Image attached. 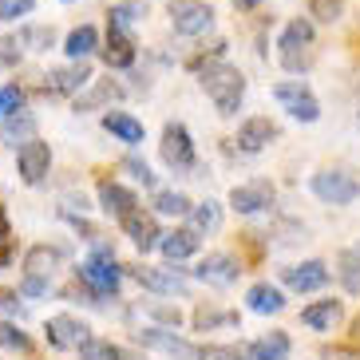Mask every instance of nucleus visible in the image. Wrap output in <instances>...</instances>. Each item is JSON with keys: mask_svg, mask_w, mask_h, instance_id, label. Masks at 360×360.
<instances>
[{"mask_svg": "<svg viewBox=\"0 0 360 360\" xmlns=\"http://www.w3.org/2000/svg\"><path fill=\"white\" fill-rule=\"evenodd\" d=\"M198 84L202 91L214 99L218 107V115H238V107H242V96H245V75L238 72L233 64H222V60H214V64L198 68Z\"/></svg>", "mask_w": 360, "mask_h": 360, "instance_id": "obj_1", "label": "nucleus"}, {"mask_svg": "<svg viewBox=\"0 0 360 360\" xmlns=\"http://www.w3.org/2000/svg\"><path fill=\"white\" fill-rule=\"evenodd\" d=\"M75 274H79V281L87 285V293L96 297L99 305H103V297H115L119 281H123V265H119L115 254H111V250H107V245L96 238V254L87 257V262L79 265Z\"/></svg>", "mask_w": 360, "mask_h": 360, "instance_id": "obj_2", "label": "nucleus"}, {"mask_svg": "<svg viewBox=\"0 0 360 360\" xmlns=\"http://www.w3.org/2000/svg\"><path fill=\"white\" fill-rule=\"evenodd\" d=\"M277 56L285 72H309L313 68V20H289L285 32L277 36Z\"/></svg>", "mask_w": 360, "mask_h": 360, "instance_id": "obj_3", "label": "nucleus"}, {"mask_svg": "<svg viewBox=\"0 0 360 360\" xmlns=\"http://www.w3.org/2000/svg\"><path fill=\"white\" fill-rule=\"evenodd\" d=\"M313 194H317L321 202H328V206H349V202L360 198V174H352V170H317L313 174Z\"/></svg>", "mask_w": 360, "mask_h": 360, "instance_id": "obj_4", "label": "nucleus"}, {"mask_svg": "<svg viewBox=\"0 0 360 360\" xmlns=\"http://www.w3.org/2000/svg\"><path fill=\"white\" fill-rule=\"evenodd\" d=\"M167 16H170V28L179 36H191V40L214 28V8L202 4V0H170Z\"/></svg>", "mask_w": 360, "mask_h": 360, "instance_id": "obj_5", "label": "nucleus"}, {"mask_svg": "<svg viewBox=\"0 0 360 360\" xmlns=\"http://www.w3.org/2000/svg\"><path fill=\"white\" fill-rule=\"evenodd\" d=\"M274 99L281 107H285L293 119H301V123H317L321 119V103H317V96L309 91L301 79H289V84H277L274 87Z\"/></svg>", "mask_w": 360, "mask_h": 360, "instance_id": "obj_6", "label": "nucleus"}, {"mask_svg": "<svg viewBox=\"0 0 360 360\" xmlns=\"http://www.w3.org/2000/svg\"><path fill=\"white\" fill-rule=\"evenodd\" d=\"M127 274L135 277L143 289L162 297H186L191 293V281L179 274V269H155V265H127Z\"/></svg>", "mask_w": 360, "mask_h": 360, "instance_id": "obj_7", "label": "nucleus"}, {"mask_svg": "<svg viewBox=\"0 0 360 360\" xmlns=\"http://www.w3.org/2000/svg\"><path fill=\"white\" fill-rule=\"evenodd\" d=\"M159 150H162V162H167L170 170H194V139L182 123H167V127H162Z\"/></svg>", "mask_w": 360, "mask_h": 360, "instance_id": "obj_8", "label": "nucleus"}, {"mask_svg": "<svg viewBox=\"0 0 360 360\" xmlns=\"http://www.w3.org/2000/svg\"><path fill=\"white\" fill-rule=\"evenodd\" d=\"M135 340L143 345V349H155V352H162V356H170V360H198V349H194L191 340L174 337V328H139Z\"/></svg>", "mask_w": 360, "mask_h": 360, "instance_id": "obj_9", "label": "nucleus"}, {"mask_svg": "<svg viewBox=\"0 0 360 360\" xmlns=\"http://www.w3.org/2000/svg\"><path fill=\"white\" fill-rule=\"evenodd\" d=\"M16 167H20V179L28 182V186H40V182L48 179V170H52V147L40 143V139L20 143V150H16Z\"/></svg>", "mask_w": 360, "mask_h": 360, "instance_id": "obj_10", "label": "nucleus"}, {"mask_svg": "<svg viewBox=\"0 0 360 360\" xmlns=\"http://www.w3.org/2000/svg\"><path fill=\"white\" fill-rule=\"evenodd\" d=\"M274 198H277V191H274V182H269V179L242 182V186H233V191H230V206L238 214H262V210L274 206Z\"/></svg>", "mask_w": 360, "mask_h": 360, "instance_id": "obj_11", "label": "nucleus"}, {"mask_svg": "<svg viewBox=\"0 0 360 360\" xmlns=\"http://www.w3.org/2000/svg\"><path fill=\"white\" fill-rule=\"evenodd\" d=\"M194 277L206 281V285H214V289H226L242 277V262L230 257V254H206L198 262V269H194Z\"/></svg>", "mask_w": 360, "mask_h": 360, "instance_id": "obj_12", "label": "nucleus"}, {"mask_svg": "<svg viewBox=\"0 0 360 360\" xmlns=\"http://www.w3.org/2000/svg\"><path fill=\"white\" fill-rule=\"evenodd\" d=\"M281 281H285L293 293H317V289L328 285V265L325 262H301V265H289L281 269Z\"/></svg>", "mask_w": 360, "mask_h": 360, "instance_id": "obj_13", "label": "nucleus"}, {"mask_svg": "<svg viewBox=\"0 0 360 360\" xmlns=\"http://www.w3.org/2000/svg\"><path fill=\"white\" fill-rule=\"evenodd\" d=\"M87 84H91V68H87L84 60H72V64L60 68V72H48L44 91H48V96H79Z\"/></svg>", "mask_w": 360, "mask_h": 360, "instance_id": "obj_14", "label": "nucleus"}, {"mask_svg": "<svg viewBox=\"0 0 360 360\" xmlns=\"http://www.w3.org/2000/svg\"><path fill=\"white\" fill-rule=\"evenodd\" d=\"M44 333H48V345H52V349H79V345L91 337V328H87L79 317H68V313L52 317L48 325H44Z\"/></svg>", "mask_w": 360, "mask_h": 360, "instance_id": "obj_15", "label": "nucleus"}, {"mask_svg": "<svg viewBox=\"0 0 360 360\" xmlns=\"http://www.w3.org/2000/svg\"><path fill=\"white\" fill-rule=\"evenodd\" d=\"M119 226H123V233H127L131 242L147 254V250H155L159 245V238H162V230H159V222H155V214H147V210H131V214H123L119 218Z\"/></svg>", "mask_w": 360, "mask_h": 360, "instance_id": "obj_16", "label": "nucleus"}, {"mask_svg": "<svg viewBox=\"0 0 360 360\" xmlns=\"http://www.w3.org/2000/svg\"><path fill=\"white\" fill-rule=\"evenodd\" d=\"M277 135H281L277 123H269L265 115H254V119H245L242 127H238V147H242L245 155H257V150H265Z\"/></svg>", "mask_w": 360, "mask_h": 360, "instance_id": "obj_17", "label": "nucleus"}, {"mask_svg": "<svg viewBox=\"0 0 360 360\" xmlns=\"http://www.w3.org/2000/svg\"><path fill=\"white\" fill-rule=\"evenodd\" d=\"M28 139H36V115L32 111L16 107V111H8V115L0 119V143H4V147H16V143H28Z\"/></svg>", "mask_w": 360, "mask_h": 360, "instance_id": "obj_18", "label": "nucleus"}, {"mask_svg": "<svg viewBox=\"0 0 360 360\" xmlns=\"http://www.w3.org/2000/svg\"><path fill=\"white\" fill-rule=\"evenodd\" d=\"M245 360H289V337L285 333H265V337L238 345Z\"/></svg>", "mask_w": 360, "mask_h": 360, "instance_id": "obj_19", "label": "nucleus"}, {"mask_svg": "<svg viewBox=\"0 0 360 360\" xmlns=\"http://www.w3.org/2000/svg\"><path fill=\"white\" fill-rule=\"evenodd\" d=\"M103 64L107 68H131L135 64V40H131V32H119V28H111L107 32V44H103Z\"/></svg>", "mask_w": 360, "mask_h": 360, "instance_id": "obj_20", "label": "nucleus"}, {"mask_svg": "<svg viewBox=\"0 0 360 360\" xmlns=\"http://www.w3.org/2000/svg\"><path fill=\"white\" fill-rule=\"evenodd\" d=\"M340 321H345V305H340V301H313V305L301 309V325L321 328V333L337 328Z\"/></svg>", "mask_w": 360, "mask_h": 360, "instance_id": "obj_21", "label": "nucleus"}, {"mask_svg": "<svg viewBox=\"0 0 360 360\" xmlns=\"http://www.w3.org/2000/svg\"><path fill=\"white\" fill-rule=\"evenodd\" d=\"M159 250H162V257H167L170 265L186 262L191 254H198V233H194L191 226H186V230H170V233L159 238Z\"/></svg>", "mask_w": 360, "mask_h": 360, "instance_id": "obj_22", "label": "nucleus"}, {"mask_svg": "<svg viewBox=\"0 0 360 360\" xmlns=\"http://www.w3.org/2000/svg\"><path fill=\"white\" fill-rule=\"evenodd\" d=\"M99 206H103L111 218H123V214H131L139 206V198L127 191V186H119V182L103 179V182H99Z\"/></svg>", "mask_w": 360, "mask_h": 360, "instance_id": "obj_23", "label": "nucleus"}, {"mask_svg": "<svg viewBox=\"0 0 360 360\" xmlns=\"http://www.w3.org/2000/svg\"><path fill=\"white\" fill-rule=\"evenodd\" d=\"M245 305L254 309V313H262V317H269V313H281V309H285V297H281L277 285L257 281V285H250V293H245Z\"/></svg>", "mask_w": 360, "mask_h": 360, "instance_id": "obj_24", "label": "nucleus"}, {"mask_svg": "<svg viewBox=\"0 0 360 360\" xmlns=\"http://www.w3.org/2000/svg\"><path fill=\"white\" fill-rule=\"evenodd\" d=\"M186 218H191V230L198 233V238L202 233H218L222 230V202L206 198V202H198V206H191Z\"/></svg>", "mask_w": 360, "mask_h": 360, "instance_id": "obj_25", "label": "nucleus"}, {"mask_svg": "<svg viewBox=\"0 0 360 360\" xmlns=\"http://www.w3.org/2000/svg\"><path fill=\"white\" fill-rule=\"evenodd\" d=\"M96 48H99V32L91 28V24H79V28H72V32H68V40H64L68 60H87Z\"/></svg>", "mask_w": 360, "mask_h": 360, "instance_id": "obj_26", "label": "nucleus"}, {"mask_svg": "<svg viewBox=\"0 0 360 360\" xmlns=\"http://www.w3.org/2000/svg\"><path fill=\"white\" fill-rule=\"evenodd\" d=\"M103 127L111 131L115 139L131 143V147H135V143H143V135H147V131H143V123H139V119H131V115H123V111H107Z\"/></svg>", "mask_w": 360, "mask_h": 360, "instance_id": "obj_27", "label": "nucleus"}, {"mask_svg": "<svg viewBox=\"0 0 360 360\" xmlns=\"http://www.w3.org/2000/svg\"><path fill=\"white\" fill-rule=\"evenodd\" d=\"M60 250H52V245H32L28 254H24V274H32V277H48L60 265Z\"/></svg>", "mask_w": 360, "mask_h": 360, "instance_id": "obj_28", "label": "nucleus"}, {"mask_svg": "<svg viewBox=\"0 0 360 360\" xmlns=\"http://www.w3.org/2000/svg\"><path fill=\"white\" fill-rule=\"evenodd\" d=\"M115 99H123V87L111 84V79H103V84H96L87 96H75V111H91V107L115 103Z\"/></svg>", "mask_w": 360, "mask_h": 360, "instance_id": "obj_29", "label": "nucleus"}, {"mask_svg": "<svg viewBox=\"0 0 360 360\" xmlns=\"http://www.w3.org/2000/svg\"><path fill=\"white\" fill-rule=\"evenodd\" d=\"M143 16H147V8H143V4H135V0H123V4H115V8L107 12V24H111V28H119V32H131V28H135Z\"/></svg>", "mask_w": 360, "mask_h": 360, "instance_id": "obj_30", "label": "nucleus"}, {"mask_svg": "<svg viewBox=\"0 0 360 360\" xmlns=\"http://www.w3.org/2000/svg\"><path fill=\"white\" fill-rule=\"evenodd\" d=\"M150 206L159 214H167V218H186V210H191L194 202L179 191H155V202H150Z\"/></svg>", "mask_w": 360, "mask_h": 360, "instance_id": "obj_31", "label": "nucleus"}, {"mask_svg": "<svg viewBox=\"0 0 360 360\" xmlns=\"http://www.w3.org/2000/svg\"><path fill=\"white\" fill-rule=\"evenodd\" d=\"M75 352H79V360H127L123 349H115L111 340H99V337H87Z\"/></svg>", "mask_w": 360, "mask_h": 360, "instance_id": "obj_32", "label": "nucleus"}, {"mask_svg": "<svg viewBox=\"0 0 360 360\" xmlns=\"http://www.w3.org/2000/svg\"><path fill=\"white\" fill-rule=\"evenodd\" d=\"M218 325H238V313H218V309H206V305L194 309V328L198 333H210Z\"/></svg>", "mask_w": 360, "mask_h": 360, "instance_id": "obj_33", "label": "nucleus"}, {"mask_svg": "<svg viewBox=\"0 0 360 360\" xmlns=\"http://www.w3.org/2000/svg\"><path fill=\"white\" fill-rule=\"evenodd\" d=\"M309 16L317 24H337L345 16V0H309Z\"/></svg>", "mask_w": 360, "mask_h": 360, "instance_id": "obj_34", "label": "nucleus"}, {"mask_svg": "<svg viewBox=\"0 0 360 360\" xmlns=\"http://www.w3.org/2000/svg\"><path fill=\"white\" fill-rule=\"evenodd\" d=\"M20 44H24V48H32V52H52V48H56V32H52V28L32 24V28H24V32H20Z\"/></svg>", "mask_w": 360, "mask_h": 360, "instance_id": "obj_35", "label": "nucleus"}, {"mask_svg": "<svg viewBox=\"0 0 360 360\" xmlns=\"http://www.w3.org/2000/svg\"><path fill=\"white\" fill-rule=\"evenodd\" d=\"M0 349H8V352H28V349H32V340H28V333H20L16 325L0 321Z\"/></svg>", "mask_w": 360, "mask_h": 360, "instance_id": "obj_36", "label": "nucleus"}, {"mask_svg": "<svg viewBox=\"0 0 360 360\" xmlns=\"http://www.w3.org/2000/svg\"><path fill=\"white\" fill-rule=\"evenodd\" d=\"M337 265H340L337 274H340V281H345V289H349V293H356V289H360V262L349 254V250H345Z\"/></svg>", "mask_w": 360, "mask_h": 360, "instance_id": "obj_37", "label": "nucleus"}, {"mask_svg": "<svg viewBox=\"0 0 360 360\" xmlns=\"http://www.w3.org/2000/svg\"><path fill=\"white\" fill-rule=\"evenodd\" d=\"M20 52H24L20 36H0V68L20 64Z\"/></svg>", "mask_w": 360, "mask_h": 360, "instance_id": "obj_38", "label": "nucleus"}, {"mask_svg": "<svg viewBox=\"0 0 360 360\" xmlns=\"http://www.w3.org/2000/svg\"><path fill=\"white\" fill-rule=\"evenodd\" d=\"M147 313H150L155 321H162L167 328H179V325H182V313H179L174 305H159V301H147Z\"/></svg>", "mask_w": 360, "mask_h": 360, "instance_id": "obj_39", "label": "nucleus"}, {"mask_svg": "<svg viewBox=\"0 0 360 360\" xmlns=\"http://www.w3.org/2000/svg\"><path fill=\"white\" fill-rule=\"evenodd\" d=\"M36 8V0H0V20H20Z\"/></svg>", "mask_w": 360, "mask_h": 360, "instance_id": "obj_40", "label": "nucleus"}, {"mask_svg": "<svg viewBox=\"0 0 360 360\" xmlns=\"http://www.w3.org/2000/svg\"><path fill=\"white\" fill-rule=\"evenodd\" d=\"M20 103H24V91H20L16 84H4V87H0V119L8 115V111H16Z\"/></svg>", "mask_w": 360, "mask_h": 360, "instance_id": "obj_41", "label": "nucleus"}, {"mask_svg": "<svg viewBox=\"0 0 360 360\" xmlns=\"http://www.w3.org/2000/svg\"><path fill=\"white\" fill-rule=\"evenodd\" d=\"M198 360H245L242 349H230V345H206L198 349Z\"/></svg>", "mask_w": 360, "mask_h": 360, "instance_id": "obj_42", "label": "nucleus"}, {"mask_svg": "<svg viewBox=\"0 0 360 360\" xmlns=\"http://www.w3.org/2000/svg\"><path fill=\"white\" fill-rule=\"evenodd\" d=\"M123 167H127V170H131V179H135V182H143L147 191L155 186V174H150V167H147L143 159H135V155H131V159H123Z\"/></svg>", "mask_w": 360, "mask_h": 360, "instance_id": "obj_43", "label": "nucleus"}, {"mask_svg": "<svg viewBox=\"0 0 360 360\" xmlns=\"http://www.w3.org/2000/svg\"><path fill=\"white\" fill-rule=\"evenodd\" d=\"M325 360H360V349L356 345H328Z\"/></svg>", "mask_w": 360, "mask_h": 360, "instance_id": "obj_44", "label": "nucleus"}, {"mask_svg": "<svg viewBox=\"0 0 360 360\" xmlns=\"http://www.w3.org/2000/svg\"><path fill=\"white\" fill-rule=\"evenodd\" d=\"M20 293L24 297H44V293H48V277H32V274H28V277H24V285H20Z\"/></svg>", "mask_w": 360, "mask_h": 360, "instance_id": "obj_45", "label": "nucleus"}, {"mask_svg": "<svg viewBox=\"0 0 360 360\" xmlns=\"http://www.w3.org/2000/svg\"><path fill=\"white\" fill-rule=\"evenodd\" d=\"M12 238V226H8V214H4V206H0V242H8Z\"/></svg>", "mask_w": 360, "mask_h": 360, "instance_id": "obj_46", "label": "nucleus"}, {"mask_svg": "<svg viewBox=\"0 0 360 360\" xmlns=\"http://www.w3.org/2000/svg\"><path fill=\"white\" fill-rule=\"evenodd\" d=\"M0 309H16V293L12 289H0Z\"/></svg>", "mask_w": 360, "mask_h": 360, "instance_id": "obj_47", "label": "nucleus"}, {"mask_svg": "<svg viewBox=\"0 0 360 360\" xmlns=\"http://www.w3.org/2000/svg\"><path fill=\"white\" fill-rule=\"evenodd\" d=\"M233 4H238V8H242V12H254L257 4H262V0H233Z\"/></svg>", "mask_w": 360, "mask_h": 360, "instance_id": "obj_48", "label": "nucleus"}, {"mask_svg": "<svg viewBox=\"0 0 360 360\" xmlns=\"http://www.w3.org/2000/svg\"><path fill=\"white\" fill-rule=\"evenodd\" d=\"M349 337H352V345H360V317L352 321V333H349Z\"/></svg>", "mask_w": 360, "mask_h": 360, "instance_id": "obj_49", "label": "nucleus"}, {"mask_svg": "<svg viewBox=\"0 0 360 360\" xmlns=\"http://www.w3.org/2000/svg\"><path fill=\"white\" fill-rule=\"evenodd\" d=\"M8 257H12V245H4V250H0V265L8 262Z\"/></svg>", "mask_w": 360, "mask_h": 360, "instance_id": "obj_50", "label": "nucleus"}, {"mask_svg": "<svg viewBox=\"0 0 360 360\" xmlns=\"http://www.w3.org/2000/svg\"><path fill=\"white\" fill-rule=\"evenodd\" d=\"M349 254H352V257H356V262H360V242H356V245H352V250H349Z\"/></svg>", "mask_w": 360, "mask_h": 360, "instance_id": "obj_51", "label": "nucleus"}]
</instances>
